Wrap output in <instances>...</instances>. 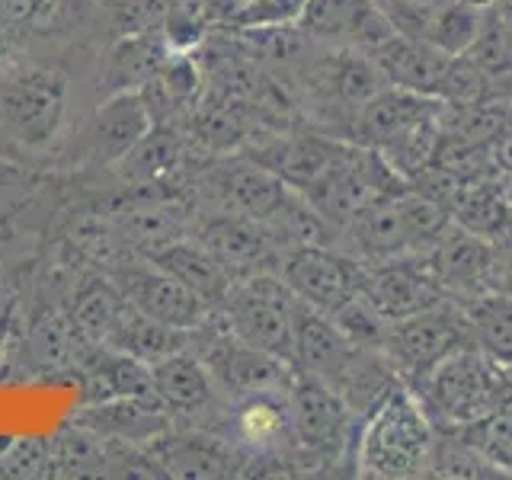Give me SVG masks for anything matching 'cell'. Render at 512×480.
Returning <instances> with one entry per match:
<instances>
[{"mask_svg":"<svg viewBox=\"0 0 512 480\" xmlns=\"http://www.w3.org/2000/svg\"><path fill=\"white\" fill-rule=\"evenodd\" d=\"M436 464V429L429 413L407 388H388L356 442V471L362 477L404 480L420 477Z\"/></svg>","mask_w":512,"mask_h":480,"instance_id":"cell-1","label":"cell"},{"mask_svg":"<svg viewBox=\"0 0 512 480\" xmlns=\"http://www.w3.org/2000/svg\"><path fill=\"white\" fill-rule=\"evenodd\" d=\"M506 375L487 352L458 346L413 381L416 400L442 429H461L487 416L506 394Z\"/></svg>","mask_w":512,"mask_h":480,"instance_id":"cell-2","label":"cell"},{"mask_svg":"<svg viewBox=\"0 0 512 480\" xmlns=\"http://www.w3.org/2000/svg\"><path fill=\"white\" fill-rule=\"evenodd\" d=\"M68 74L58 64L0 71V138L20 151H45L68 119Z\"/></svg>","mask_w":512,"mask_h":480,"instance_id":"cell-3","label":"cell"},{"mask_svg":"<svg viewBox=\"0 0 512 480\" xmlns=\"http://www.w3.org/2000/svg\"><path fill=\"white\" fill-rule=\"evenodd\" d=\"M295 308L298 298L285 285V279L266 276V272H250V276H237L231 282V292L218 311L224 314V327L237 340L292 362Z\"/></svg>","mask_w":512,"mask_h":480,"instance_id":"cell-4","label":"cell"},{"mask_svg":"<svg viewBox=\"0 0 512 480\" xmlns=\"http://www.w3.org/2000/svg\"><path fill=\"white\" fill-rule=\"evenodd\" d=\"M106 276L119 285V292L125 295V301L138 308L141 314H148L154 320L176 330L192 333L199 324L208 320V304L186 288L180 279L167 272L164 266H157L154 260L138 253L135 256H119L116 263H109Z\"/></svg>","mask_w":512,"mask_h":480,"instance_id":"cell-5","label":"cell"},{"mask_svg":"<svg viewBox=\"0 0 512 480\" xmlns=\"http://www.w3.org/2000/svg\"><path fill=\"white\" fill-rule=\"evenodd\" d=\"M464 336H471L468 317L439 311L436 304V308H426L420 314L388 320L381 349L397 372H404L410 381H420L439 359L464 346Z\"/></svg>","mask_w":512,"mask_h":480,"instance_id":"cell-6","label":"cell"},{"mask_svg":"<svg viewBox=\"0 0 512 480\" xmlns=\"http://www.w3.org/2000/svg\"><path fill=\"white\" fill-rule=\"evenodd\" d=\"M282 279L308 308L333 314L359 295L362 266L330 247H295L282 263Z\"/></svg>","mask_w":512,"mask_h":480,"instance_id":"cell-7","label":"cell"},{"mask_svg":"<svg viewBox=\"0 0 512 480\" xmlns=\"http://www.w3.org/2000/svg\"><path fill=\"white\" fill-rule=\"evenodd\" d=\"M359 295L372 304L384 320H400L436 308L442 298V279L436 266L416 260H381L378 269H362Z\"/></svg>","mask_w":512,"mask_h":480,"instance_id":"cell-8","label":"cell"},{"mask_svg":"<svg viewBox=\"0 0 512 480\" xmlns=\"http://www.w3.org/2000/svg\"><path fill=\"white\" fill-rule=\"evenodd\" d=\"M157 122L141 90L112 93L84 128V157L96 167H119Z\"/></svg>","mask_w":512,"mask_h":480,"instance_id":"cell-9","label":"cell"},{"mask_svg":"<svg viewBox=\"0 0 512 480\" xmlns=\"http://www.w3.org/2000/svg\"><path fill=\"white\" fill-rule=\"evenodd\" d=\"M298 26L304 36L333 45H362L368 52L397 32L375 0H308L298 13Z\"/></svg>","mask_w":512,"mask_h":480,"instance_id":"cell-10","label":"cell"},{"mask_svg":"<svg viewBox=\"0 0 512 480\" xmlns=\"http://www.w3.org/2000/svg\"><path fill=\"white\" fill-rule=\"evenodd\" d=\"M359 352L362 349L336 327L330 314L314 311L304 301H298L292 330V365L298 372L336 384L346 375V368L359 359Z\"/></svg>","mask_w":512,"mask_h":480,"instance_id":"cell-11","label":"cell"},{"mask_svg":"<svg viewBox=\"0 0 512 480\" xmlns=\"http://www.w3.org/2000/svg\"><path fill=\"white\" fill-rule=\"evenodd\" d=\"M285 407L292 432L304 445H333L346 426V400L324 378L304 375L295 368L285 388Z\"/></svg>","mask_w":512,"mask_h":480,"instance_id":"cell-12","label":"cell"},{"mask_svg":"<svg viewBox=\"0 0 512 480\" xmlns=\"http://www.w3.org/2000/svg\"><path fill=\"white\" fill-rule=\"evenodd\" d=\"M199 244L237 279V276H250V272H256V266L269 263L276 240H272L263 221L221 212L202 221Z\"/></svg>","mask_w":512,"mask_h":480,"instance_id":"cell-13","label":"cell"},{"mask_svg":"<svg viewBox=\"0 0 512 480\" xmlns=\"http://www.w3.org/2000/svg\"><path fill=\"white\" fill-rule=\"evenodd\" d=\"M212 183L221 196L224 212L244 215L253 221H269L272 215L285 205V199L292 196V186H288L279 173H272L260 160H237V164H224Z\"/></svg>","mask_w":512,"mask_h":480,"instance_id":"cell-14","label":"cell"},{"mask_svg":"<svg viewBox=\"0 0 512 480\" xmlns=\"http://www.w3.org/2000/svg\"><path fill=\"white\" fill-rule=\"evenodd\" d=\"M173 52L176 48L164 36V29L116 36L100 68V93L112 96V93L144 90Z\"/></svg>","mask_w":512,"mask_h":480,"instance_id":"cell-15","label":"cell"},{"mask_svg":"<svg viewBox=\"0 0 512 480\" xmlns=\"http://www.w3.org/2000/svg\"><path fill=\"white\" fill-rule=\"evenodd\" d=\"M372 61L378 64L384 84L404 87L423 96H436L448 55H442L439 48H432L426 39H413V36H404V32H394L388 42H381L375 48Z\"/></svg>","mask_w":512,"mask_h":480,"instance_id":"cell-16","label":"cell"},{"mask_svg":"<svg viewBox=\"0 0 512 480\" xmlns=\"http://www.w3.org/2000/svg\"><path fill=\"white\" fill-rule=\"evenodd\" d=\"M439 112L436 96H423L404 87L384 84L372 100H365L359 106L356 116V138L365 148H378L381 141H388L391 135L404 132L407 125L429 119Z\"/></svg>","mask_w":512,"mask_h":480,"instance_id":"cell-17","label":"cell"},{"mask_svg":"<svg viewBox=\"0 0 512 480\" xmlns=\"http://www.w3.org/2000/svg\"><path fill=\"white\" fill-rule=\"evenodd\" d=\"M141 256H148V260H154L157 266L173 272V276L180 279L186 288H192V292H196L212 311H218L231 292L234 276L199 244V240L176 237V240H170V244L157 247L151 253H141Z\"/></svg>","mask_w":512,"mask_h":480,"instance_id":"cell-18","label":"cell"},{"mask_svg":"<svg viewBox=\"0 0 512 480\" xmlns=\"http://www.w3.org/2000/svg\"><path fill=\"white\" fill-rule=\"evenodd\" d=\"M346 144L314 138V135H295L288 141H279L276 148L266 151L260 164H266L272 173H279L282 180L295 192H308L346 157Z\"/></svg>","mask_w":512,"mask_h":480,"instance_id":"cell-19","label":"cell"},{"mask_svg":"<svg viewBox=\"0 0 512 480\" xmlns=\"http://www.w3.org/2000/svg\"><path fill=\"white\" fill-rule=\"evenodd\" d=\"M151 384H154V394L160 397V404L176 413L202 410L215 391L212 372L183 349H176L151 365Z\"/></svg>","mask_w":512,"mask_h":480,"instance_id":"cell-20","label":"cell"},{"mask_svg":"<svg viewBox=\"0 0 512 480\" xmlns=\"http://www.w3.org/2000/svg\"><path fill=\"white\" fill-rule=\"evenodd\" d=\"M125 304V295L109 276H90L74 288V298L64 314L71 317V324L87 343H106Z\"/></svg>","mask_w":512,"mask_h":480,"instance_id":"cell-21","label":"cell"},{"mask_svg":"<svg viewBox=\"0 0 512 480\" xmlns=\"http://www.w3.org/2000/svg\"><path fill=\"white\" fill-rule=\"evenodd\" d=\"M183 333L186 330L167 327V324H160V320L141 314L132 304H125L106 343L116 352H125V356H132L144 365H154L157 359L183 349Z\"/></svg>","mask_w":512,"mask_h":480,"instance_id":"cell-22","label":"cell"},{"mask_svg":"<svg viewBox=\"0 0 512 480\" xmlns=\"http://www.w3.org/2000/svg\"><path fill=\"white\" fill-rule=\"evenodd\" d=\"M439 135L442 132H439L436 116H429V119L407 125L404 132L391 135L388 141H381L372 151H378L384 164H388L397 176L413 180V176H420L429 167H436V154H439V144H442Z\"/></svg>","mask_w":512,"mask_h":480,"instance_id":"cell-23","label":"cell"},{"mask_svg":"<svg viewBox=\"0 0 512 480\" xmlns=\"http://www.w3.org/2000/svg\"><path fill=\"white\" fill-rule=\"evenodd\" d=\"M468 330L480 352L506 368L512 365V298L487 295L468 308Z\"/></svg>","mask_w":512,"mask_h":480,"instance_id":"cell-24","label":"cell"},{"mask_svg":"<svg viewBox=\"0 0 512 480\" xmlns=\"http://www.w3.org/2000/svg\"><path fill=\"white\" fill-rule=\"evenodd\" d=\"M509 381V378H506ZM490 468L512 471V384H506L503 400L477 423L455 429Z\"/></svg>","mask_w":512,"mask_h":480,"instance_id":"cell-25","label":"cell"},{"mask_svg":"<svg viewBox=\"0 0 512 480\" xmlns=\"http://www.w3.org/2000/svg\"><path fill=\"white\" fill-rule=\"evenodd\" d=\"M487 10L490 7H480L474 0H452V4L429 23L423 39L448 58L468 55V48L477 42L480 29H484Z\"/></svg>","mask_w":512,"mask_h":480,"instance_id":"cell-26","label":"cell"},{"mask_svg":"<svg viewBox=\"0 0 512 480\" xmlns=\"http://www.w3.org/2000/svg\"><path fill=\"white\" fill-rule=\"evenodd\" d=\"M87 340L68 314H48L32 327V352L45 368H71L84 362Z\"/></svg>","mask_w":512,"mask_h":480,"instance_id":"cell-27","label":"cell"},{"mask_svg":"<svg viewBox=\"0 0 512 480\" xmlns=\"http://www.w3.org/2000/svg\"><path fill=\"white\" fill-rule=\"evenodd\" d=\"M176 164H180V138L170 132L167 122H157L119 167L125 176H132L138 183H154Z\"/></svg>","mask_w":512,"mask_h":480,"instance_id":"cell-28","label":"cell"},{"mask_svg":"<svg viewBox=\"0 0 512 480\" xmlns=\"http://www.w3.org/2000/svg\"><path fill=\"white\" fill-rule=\"evenodd\" d=\"M292 429V420H288V407L285 400L279 404L272 394H256L247 397L244 407L237 413V432L240 439L253 448H269L276 445L282 432Z\"/></svg>","mask_w":512,"mask_h":480,"instance_id":"cell-29","label":"cell"},{"mask_svg":"<svg viewBox=\"0 0 512 480\" xmlns=\"http://www.w3.org/2000/svg\"><path fill=\"white\" fill-rule=\"evenodd\" d=\"M439 272V279L442 282H474L480 279L487 272V250L477 244V240L471 234H458V237H448L442 240V247H439V260L432 263Z\"/></svg>","mask_w":512,"mask_h":480,"instance_id":"cell-30","label":"cell"},{"mask_svg":"<svg viewBox=\"0 0 512 480\" xmlns=\"http://www.w3.org/2000/svg\"><path fill=\"white\" fill-rule=\"evenodd\" d=\"M68 0H0V26L20 36L48 32L68 16Z\"/></svg>","mask_w":512,"mask_h":480,"instance_id":"cell-31","label":"cell"},{"mask_svg":"<svg viewBox=\"0 0 512 480\" xmlns=\"http://www.w3.org/2000/svg\"><path fill=\"white\" fill-rule=\"evenodd\" d=\"M487 84H490V77L480 71L468 55H458V58H448L436 96L461 106V109H468L487 93Z\"/></svg>","mask_w":512,"mask_h":480,"instance_id":"cell-32","label":"cell"},{"mask_svg":"<svg viewBox=\"0 0 512 480\" xmlns=\"http://www.w3.org/2000/svg\"><path fill=\"white\" fill-rule=\"evenodd\" d=\"M375 4L384 10V16H388L397 32L423 39L429 23L436 20L452 0H375Z\"/></svg>","mask_w":512,"mask_h":480,"instance_id":"cell-33","label":"cell"},{"mask_svg":"<svg viewBox=\"0 0 512 480\" xmlns=\"http://www.w3.org/2000/svg\"><path fill=\"white\" fill-rule=\"evenodd\" d=\"M167 13V0H116V7H112V29H116V36L164 29Z\"/></svg>","mask_w":512,"mask_h":480,"instance_id":"cell-34","label":"cell"},{"mask_svg":"<svg viewBox=\"0 0 512 480\" xmlns=\"http://www.w3.org/2000/svg\"><path fill=\"white\" fill-rule=\"evenodd\" d=\"M176 474H192V477H215L224 468V458L208 445H189V452H176L170 461Z\"/></svg>","mask_w":512,"mask_h":480,"instance_id":"cell-35","label":"cell"},{"mask_svg":"<svg viewBox=\"0 0 512 480\" xmlns=\"http://www.w3.org/2000/svg\"><path fill=\"white\" fill-rule=\"evenodd\" d=\"M20 32L0 26V71H7L16 64V45H20Z\"/></svg>","mask_w":512,"mask_h":480,"instance_id":"cell-36","label":"cell"},{"mask_svg":"<svg viewBox=\"0 0 512 480\" xmlns=\"http://www.w3.org/2000/svg\"><path fill=\"white\" fill-rule=\"evenodd\" d=\"M496 13H500V20H503V29H506V36L512 42V0H496Z\"/></svg>","mask_w":512,"mask_h":480,"instance_id":"cell-37","label":"cell"}]
</instances>
